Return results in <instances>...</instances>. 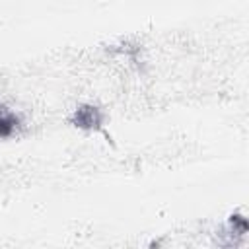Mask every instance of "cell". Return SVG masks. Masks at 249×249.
<instances>
[{"instance_id": "cell-1", "label": "cell", "mask_w": 249, "mask_h": 249, "mask_svg": "<svg viewBox=\"0 0 249 249\" xmlns=\"http://www.w3.org/2000/svg\"><path fill=\"white\" fill-rule=\"evenodd\" d=\"M70 123L82 130H101L103 128V113L95 105H80L74 109Z\"/></svg>"}, {"instance_id": "cell-2", "label": "cell", "mask_w": 249, "mask_h": 249, "mask_svg": "<svg viewBox=\"0 0 249 249\" xmlns=\"http://www.w3.org/2000/svg\"><path fill=\"white\" fill-rule=\"evenodd\" d=\"M21 126V119L19 115L10 109V107H4L0 105V136L2 138H8L12 134H16V130Z\"/></svg>"}]
</instances>
